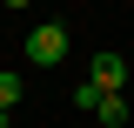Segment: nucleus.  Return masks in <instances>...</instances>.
Listing matches in <instances>:
<instances>
[{
    "mask_svg": "<svg viewBox=\"0 0 134 128\" xmlns=\"http://www.w3.org/2000/svg\"><path fill=\"white\" fill-rule=\"evenodd\" d=\"M7 7H27V0H7Z\"/></svg>",
    "mask_w": 134,
    "mask_h": 128,
    "instance_id": "nucleus-7",
    "label": "nucleus"
},
{
    "mask_svg": "<svg viewBox=\"0 0 134 128\" xmlns=\"http://www.w3.org/2000/svg\"><path fill=\"white\" fill-rule=\"evenodd\" d=\"M87 81H94L100 95H121V88H127V61H121V54H94V67H87Z\"/></svg>",
    "mask_w": 134,
    "mask_h": 128,
    "instance_id": "nucleus-2",
    "label": "nucleus"
},
{
    "mask_svg": "<svg viewBox=\"0 0 134 128\" xmlns=\"http://www.w3.org/2000/svg\"><path fill=\"white\" fill-rule=\"evenodd\" d=\"M94 121H100V128H121V121H127V101H121V95H107V101L94 108Z\"/></svg>",
    "mask_w": 134,
    "mask_h": 128,
    "instance_id": "nucleus-3",
    "label": "nucleus"
},
{
    "mask_svg": "<svg viewBox=\"0 0 134 128\" xmlns=\"http://www.w3.org/2000/svg\"><path fill=\"white\" fill-rule=\"evenodd\" d=\"M100 101H107V95H100L94 81H81V88H74V108H100Z\"/></svg>",
    "mask_w": 134,
    "mask_h": 128,
    "instance_id": "nucleus-5",
    "label": "nucleus"
},
{
    "mask_svg": "<svg viewBox=\"0 0 134 128\" xmlns=\"http://www.w3.org/2000/svg\"><path fill=\"white\" fill-rule=\"evenodd\" d=\"M14 101H20V74H14V67H7V74H0V108L14 115Z\"/></svg>",
    "mask_w": 134,
    "mask_h": 128,
    "instance_id": "nucleus-4",
    "label": "nucleus"
},
{
    "mask_svg": "<svg viewBox=\"0 0 134 128\" xmlns=\"http://www.w3.org/2000/svg\"><path fill=\"white\" fill-rule=\"evenodd\" d=\"M27 54H34L40 67H54V61L67 54V27H60V20H40V27L27 34Z\"/></svg>",
    "mask_w": 134,
    "mask_h": 128,
    "instance_id": "nucleus-1",
    "label": "nucleus"
},
{
    "mask_svg": "<svg viewBox=\"0 0 134 128\" xmlns=\"http://www.w3.org/2000/svg\"><path fill=\"white\" fill-rule=\"evenodd\" d=\"M0 128H14V115H7V108H0Z\"/></svg>",
    "mask_w": 134,
    "mask_h": 128,
    "instance_id": "nucleus-6",
    "label": "nucleus"
}]
</instances>
